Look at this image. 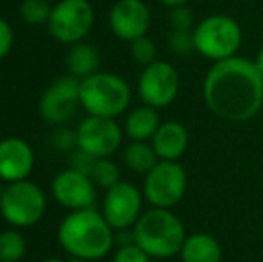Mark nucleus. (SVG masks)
Masks as SVG:
<instances>
[{
    "mask_svg": "<svg viewBox=\"0 0 263 262\" xmlns=\"http://www.w3.org/2000/svg\"><path fill=\"white\" fill-rule=\"evenodd\" d=\"M202 97L218 119L247 123L263 106V76L246 58L215 61L202 83Z\"/></svg>",
    "mask_w": 263,
    "mask_h": 262,
    "instance_id": "1",
    "label": "nucleus"
},
{
    "mask_svg": "<svg viewBox=\"0 0 263 262\" xmlns=\"http://www.w3.org/2000/svg\"><path fill=\"white\" fill-rule=\"evenodd\" d=\"M58 241L70 257L101 260L115 246V230L95 208L73 210L59 224Z\"/></svg>",
    "mask_w": 263,
    "mask_h": 262,
    "instance_id": "2",
    "label": "nucleus"
},
{
    "mask_svg": "<svg viewBox=\"0 0 263 262\" xmlns=\"http://www.w3.org/2000/svg\"><path fill=\"white\" fill-rule=\"evenodd\" d=\"M135 242L154 259H168L181 252L186 230L170 208H151L140 216L133 226Z\"/></svg>",
    "mask_w": 263,
    "mask_h": 262,
    "instance_id": "3",
    "label": "nucleus"
},
{
    "mask_svg": "<svg viewBox=\"0 0 263 262\" xmlns=\"http://www.w3.org/2000/svg\"><path fill=\"white\" fill-rule=\"evenodd\" d=\"M131 86L124 77L111 72H97L81 79V106L88 115L117 119L129 108Z\"/></svg>",
    "mask_w": 263,
    "mask_h": 262,
    "instance_id": "4",
    "label": "nucleus"
},
{
    "mask_svg": "<svg viewBox=\"0 0 263 262\" xmlns=\"http://www.w3.org/2000/svg\"><path fill=\"white\" fill-rule=\"evenodd\" d=\"M195 50L213 61L236 56L242 45V29L228 14H210L194 29Z\"/></svg>",
    "mask_w": 263,
    "mask_h": 262,
    "instance_id": "5",
    "label": "nucleus"
},
{
    "mask_svg": "<svg viewBox=\"0 0 263 262\" xmlns=\"http://www.w3.org/2000/svg\"><path fill=\"white\" fill-rule=\"evenodd\" d=\"M47 199L31 180L7 183L0 198V216L13 228H29L43 219Z\"/></svg>",
    "mask_w": 263,
    "mask_h": 262,
    "instance_id": "6",
    "label": "nucleus"
},
{
    "mask_svg": "<svg viewBox=\"0 0 263 262\" xmlns=\"http://www.w3.org/2000/svg\"><path fill=\"white\" fill-rule=\"evenodd\" d=\"M95 22L93 7L88 0H59L49 18V32L54 40L66 45L83 42Z\"/></svg>",
    "mask_w": 263,
    "mask_h": 262,
    "instance_id": "7",
    "label": "nucleus"
},
{
    "mask_svg": "<svg viewBox=\"0 0 263 262\" xmlns=\"http://www.w3.org/2000/svg\"><path fill=\"white\" fill-rule=\"evenodd\" d=\"M188 187V176L177 162L159 160L158 165L145 174L143 196L154 208H172L183 199Z\"/></svg>",
    "mask_w": 263,
    "mask_h": 262,
    "instance_id": "8",
    "label": "nucleus"
},
{
    "mask_svg": "<svg viewBox=\"0 0 263 262\" xmlns=\"http://www.w3.org/2000/svg\"><path fill=\"white\" fill-rule=\"evenodd\" d=\"M81 104V79L66 76L55 79L40 99V115L50 126H65Z\"/></svg>",
    "mask_w": 263,
    "mask_h": 262,
    "instance_id": "9",
    "label": "nucleus"
},
{
    "mask_svg": "<svg viewBox=\"0 0 263 262\" xmlns=\"http://www.w3.org/2000/svg\"><path fill=\"white\" fill-rule=\"evenodd\" d=\"M179 92V74L166 61H154L143 66L138 79V94L143 104L153 108H166L177 97Z\"/></svg>",
    "mask_w": 263,
    "mask_h": 262,
    "instance_id": "10",
    "label": "nucleus"
},
{
    "mask_svg": "<svg viewBox=\"0 0 263 262\" xmlns=\"http://www.w3.org/2000/svg\"><path fill=\"white\" fill-rule=\"evenodd\" d=\"M143 196L138 187L129 182H118L106 190L102 203V216L115 232L129 230L142 216Z\"/></svg>",
    "mask_w": 263,
    "mask_h": 262,
    "instance_id": "11",
    "label": "nucleus"
},
{
    "mask_svg": "<svg viewBox=\"0 0 263 262\" xmlns=\"http://www.w3.org/2000/svg\"><path fill=\"white\" fill-rule=\"evenodd\" d=\"M77 147L95 158H109L122 144V130L115 119L86 117L77 126Z\"/></svg>",
    "mask_w": 263,
    "mask_h": 262,
    "instance_id": "12",
    "label": "nucleus"
},
{
    "mask_svg": "<svg viewBox=\"0 0 263 262\" xmlns=\"http://www.w3.org/2000/svg\"><path fill=\"white\" fill-rule=\"evenodd\" d=\"M50 190L55 201L63 208H68L70 212L93 208L95 199H97V187L90 176L76 172L68 167L54 176Z\"/></svg>",
    "mask_w": 263,
    "mask_h": 262,
    "instance_id": "13",
    "label": "nucleus"
},
{
    "mask_svg": "<svg viewBox=\"0 0 263 262\" xmlns=\"http://www.w3.org/2000/svg\"><path fill=\"white\" fill-rule=\"evenodd\" d=\"M109 27L124 42L147 36L151 27V11L143 0H117L109 11Z\"/></svg>",
    "mask_w": 263,
    "mask_h": 262,
    "instance_id": "14",
    "label": "nucleus"
},
{
    "mask_svg": "<svg viewBox=\"0 0 263 262\" xmlns=\"http://www.w3.org/2000/svg\"><path fill=\"white\" fill-rule=\"evenodd\" d=\"M34 151L27 140L7 136L0 140V180L7 183L29 180L34 169Z\"/></svg>",
    "mask_w": 263,
    "mask_h": 262,
    "instance_id": "15",
    "label": "nucleus"
},
{
    "mask_svg": "<svg viewBox=\"0 0 263 262\" xmlns=\"http://www.w3.org/2000/svg\"><path fill=\"white\" fill-rule=\"evenodd\" d=\"M188 140L190 136L186 128L181 123L168 120V123H161L156 135L153 136V147L159 160L177 162L186 151Z\"/></svg>",
    "mask_w": 263,
    "mask_h": 262,
    "instance_id": "16",
    "label": "nucleus"
},
{
    "mask_svg": "<svg viewBox=\"0 0 263 262\" xmlns=\"http://www.w3.org/2000/svg\"><path fill=\"white\" fill-rule=\"evenodd\" d=\"M179 255L183 262H222V246L213 235L199 232L188 235Z\"/></svg>",
    "mask_w": 263,
    "mask_h": 262,
    "instance_id": "17",
    "label": "nucleus"
},
{
    "mask_svg": "<svg viewBox=\"0 0 263 262\" xmlns=\"http://www.w3.org/2000/svg\"><path fill=\"white\" fill-rule=\"evenodd\" d=\"M99 65H101V54H99L97 47H93L91 43L79 42L70 47L68 54H66V68H68L70 76L77 77V79H86V77L97 74Z\"/></svg>",
    "mask_w": 263,
    "mask_h": 262,
    "instance_id": "18",
    "label": "nucleus"
},
{
    "mask_svg": "<svg viewBox=\"0 0 263 262\" xmlns=\"http://www.w3.org/2000/svg\"><path fill=\"white\" fill-rule=\"evenodd\" d=\"M161 126L159 120V113L153 106H138L135 108L125 119V135L131 140H140V142H147L156 135V131Z\"/></svg>",
    "mask_w": 263,
    "mask_h": 262,
    "instance_id": "19",
    "label": "nucleus"
},
{
    "mask_svg": "<svg viewBox=\"0 0 263 262\" xmlns=\"http://www.w3.org/2000/svg\"><path fill=\"white\" fill-rule=\"evenodd\" d=\"M122 158L129 171L136 172V174H149L159 162L153 144L140 142V140H133L129 146H125Z\"/></svg>",
    "mask_w": 263,
    "mask_h": 262,
    "instance_id": "20",
    "label": "nucleus"
},
{
    "mask_svg": "<svg viewBox=\"0 0 263 262\" xmlns=\"http://www.w3.org/2000/svg\"><path fill=\"white\" fill-rule=\"evenodd\" d=\"M27 253V241L18 230L0 234V262H20Z\"/></svg>",
    "mask_w": 263,
    "mask_h": 262,
    "instance_id": "21",
    "label": "nucleus"
},
{
    "mask_svg": "<svg viewBox=\"0 0 263 262\" xmlns=\"http://www.w3.org/2000/svg\"><path fill=\"white\" fill-rule=\"evenodd\" d=\"M91 182L95 183V187L99 189H111L120 182V169L109 158H99L95 162V167L90 174Z\"/></svg>",
    "mask_w": 263,
    "mask_h": 262,
    "instance_id": "22",
    "label": "nucleus"
},
{
    "mask_svg": "<svg viewBox=\"0 0 263 262\" xmlns=\"http://www.w3.org/2000/svg\"><path fill=\"white\" fill-rule=\"evenodd\" d=\"M52 7L54 6H50L49 0H22L18 11H20V16L25 24L42 25L49 24Z\"/></svg>",
    "mask_w": 263,
    "mask_h": 262,
    "instance_id": "23",
    "label": "nucleus"
},
{
    "mask_svg": "<svg viewBox=\"0 0 263 262\" xmlns=\"http://www.w3.org/2000/svg\"><path fill=\"white\" fill-rule=\"evenodd\" d=\"M131 56L138 65L149 66L154 61H158V47L149 36H142V38L131 42Z\"/></svg>",
    "mask_w": 263,
    "mask_h": 262,
    "instance_id": "24",
    "label": "nucleus"
},
{
    "mask_svg": "<svg viewBox=\"0 0 263 262\" xmlns=\"http://www.w3.org/2000/svg\"><path fill=\"white\" fill-rule=\"evenodd\" d=\"M168 47L176 56H188L195 50L194 31H172L168 36Z\"/></svg>",
    "mask_w": 263,
    "mask_h": 262,
    "instance_id": "25",
    "label": "nucleus"
},
{
    "mask_svg": "<svg viewBox=\"0 0 263 262\" xmlns=\"http://www.w3.org/2000/svg\"><path fill=\"white\" fill-rule=\"evenodd\" d=\"M99 158L91 156V154H88L86 151L83 149H73L72 153H70V158H68V169H72V171L76 172H81V174H86L90 176L91 171H93L95 167V162H97Z\"/></svg>",
    "mask_w": 263,
    "mask_h": 262,
    "instance_id": "26",
    "label": "nucleus"
},
{
    "mask_svg": "<svg viewBox=\"0 0 263 262\" xmlns=\"http://www.w3.org/2000/svg\"><path fill=\"white\" fill-rule=\"evenodd\" d=\"M50 140L55 149L61 153H72L73 149H77V133L76 130H70L66 126H58Z\"/></svg>",
    "mask_w": 263,
    "mask_h": 262,
    "instance_id": "27",
    "label": "nucleus"
},
{
    "mask_svg": "<svg viewBox=\"0 0 263 262\" xmlns=\"http://www.w3.org/2000/svg\"><path fill=\"white\" fill-rule=\"evenodd\" d=\"M168 22L172 31H194V13L186 6L172 7Z\"/></svg>",
    "mask_w": 263,
    "mask_h": 262,
    "instance_id": "28",
    "label": "nucleus"
},
{
    "mask_svg": "<svg viewBox=\"0 0 263 262\" xmlns=\"http://www.w3.org/2000/svg\"><path fill=\"white\" fill-rule=\"evenodd\" d=\"M113 262H151V255L145 253L136 242L127 246H118L113 255Z\"/></svg>",
    "mask_w": 263,
    "mask_h": 262,
    "instance_id": "29",
    "label": "nucleus"
},
{
    "mask_svg": "<svg viewBox=\"0 0 263 262\" xmlns=\"http://www.w3.org/2000/svg\"><path fill=\"white\" fill-rule=\"evenodd\" d=\"M14 43V32L11 24L4 16H0V60L7 56L13 49Z\"/></svg>",
    "mask_w": 263,
    "mask_h": 262,
    "instance_id": "30",
    "label": "nucleus"
},
{
    "mask_svg": "<svg viewBox=\"0 0 263 262\" xmlns=\"http://www.w3.org/2000/svg\"><path fill=\"white\" fill-rule=\"evenodd\" d=\"M159 2L166 7H177V6H184L188 0H159Z\"/></svg>",
    "mask_w": 263,
    "mask_h": 262,
    "instance_id": "31",
    "label": "nucleus"
},
{
    "mask_svg": "<svg viewBox=\"0 0 263 262\" xmlns=\"http://www.w3.org/2000/svg\"><path fill=\"white\" fill-rule=\"evenodd\" d=\"M254 65H256L258 72L263 76V49H260V53L256 54V60H254Z\"/></svg>",
    "mask_w": 263,
    "mask_h": 262,
    "instance_id": "32",
    "label": "nucleus"
},
{
    "mask_svg": "<svg viewBox=\"0 0 263 262\" xmlns=\"http://www.w3.org/2000/svg\"><path fill=\"white\" fill-rule=\"evenodd\" d=\"M43 262H68V260H63V259H45Z\"/></svg>",
    "mask_w": 263,
    "mask_h": 262,
    "instance_id": "33",
    "label": "nucleus"
},
{
    "mask_svg": "<svg viewBox=\"0 0 263 262\" xmlns=\"http://www.w3.org/2000/svg\"><path fill=\"white\" fill-rule=\"evenodd\" d=\"M2 193H4V187H2V180H0V198H2Z\"/></svg>",
    "mask_w": 263,
    "mask_h": 262,
    "instance_id": "34",
    "label": "nucleus"
}]
</instances>
